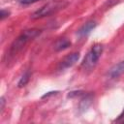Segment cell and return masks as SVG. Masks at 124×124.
Wrapping results in <instances>:
<instances>
[{
    "instance_id": "obj_11",
    "label": "cell",
    "mask_w": 124,
    "mask_h": 124,
    "mask_svg": "<svg viewBox=\"0 0 124 124\" xmlns=\"http://www.w3.org/2000/svg\"><path fill=\"white\" fill-rule=\"evenodd\" d=\"M0 102H1V108H4V103H5L4 98H3V97L1 98V101H0Z\"/></svg>"
},
{
    "instance_id": "obj_2",
    "label": "cell",
    "mask_w": 124,
    "mask_h": 124,
    "mask_svg": "<svg viewBox=\"0 0 124 124\" xmlns=\"http://www.w3.org/2000/svg\"><path fill=\"white\" fill-rule=\"evenodd\" d=\"M103 52V46L102 45H94L90 50L87 52V54L85 55L83 61H82V68H84V70H90L91 68H93L96 63L98 62L101 54Z\"/></svg>"
},
{
    "instance_id": "obj_6",
    "label": "cell",
    "mask_w": 124,
    "mask_h": 124,
    "mask_svg": "<svg viewBox=\"0 0 124 124\" xmlns=\"http://www.w3.org/2000/svg\"><path fill=\"white\" fill-rule=\"evenodd\" d=\"M96 26V22L95 21H88L86 22L85 24L82 25V27L78 30V35L80 37H83V36H86L88 35Z\"/></svg>"
},
{
    "instance_id": "obj_4",
    "label": "cell",
    "mask_w": 124,
    "mask_h": 124,
    "mask_svg": "<svg viewBox=\"0 0 124 124\" xmlns=\"http://www.w3.org/2000/svg\"><path fill=\"white\" fill-rule=\"evenodd\" d=\"M79 58V53L78 52H74L71 53L69 55H67L66 57H64V59L60 62L59 64V70H65L69 67H72Z\"/></svg>"
},
{
    "instance_id": "obj_1",
    "label": "cell",
    "mask_w": 124,
    "mask_h": 124,
    "mask_svg": "<svg viewBox=\"0 0 124 124\" xmlns=\"http://www.w3.org/2000/svg\"><path fill=\"white\" fill-rule=\"evenodd\" d=\"M38 34H40V30L38 29H29V30H25L23 31L12 44L11 46V54H16V52H18L20 49H22L24 47V46L31 41L32 39H34Z\"/></svg>"
},
{
    "instance_id": "obj_3",
    "label": "cell",
    "mask_w": 124,
    "mask_h": 124,
    "mask_svg": "<svg viewBox=\"0 0 124 124\" xmlns=\"http://www.w3.org/2000/svg\"><path fill=\"white\" fill-rule=\"evenodd\" d=\"M63 7H64V3H62V2H49L46 5H44L39 10H37L35 13H33L31 17L36 19V18H41L44 16H50Z\"/></svg>"
},
{
    "instance_id": "obj_10",
    "label": "cell",
    "mask_w": 124,
    "mask_h": 124,
    "mask_svg": "<svg viewBox=\"0 0 124 124\" xmlns=\"http://www.w3.org/2000/svg\"><path fill=\"white\" fill-rule=\"evenodd\" d=\"M9 12L8 11H5V10H2L1 11V19H4L6 16H9Z\"/></svg>"
},
{
    "instance_id": "obj_9",
    "label": "cell",
    "mask_w": 124,
    "mask_h": 124,
    "mask_svg": "<svg viewBox=\"0 0 124 124\" xmlns=\"http://www.w3.org/2000/svg\"><path fill=\"white\" fill-rule=\"evenodd\" d=\"M18 1H19V3H21V4H23V5H27V4L35 3V2H37V1H39V0H18Z\"/></svg>"
},
{
    "instance_id": "obj_5",
    "label": "cell",
    "mask_w": 124,
    "mask_h": 124,
    "mask_svg": "<svg viewBox=\"0 0 124 124\" xmlns=\"http://www.w3.org/2000/svg\"><path fill=\"white\" fill-rule=\"evenodd\" d=\"M123 73H124V61H120L119 63L115 64L113 67L110 68V70L108 71V77L110 78H118Z\"/></svg>"
},
{
    "instance_id": "obj_7",
    "label": "cell",
    "mask_w": 124,
    "mask_h": 124,
    "mask_svg": "<svg viewBox=\"0 0 124 124\" xmlns=\"http://www.w3.org/2000/svg\"><path fill=\"white\" fill-rule=\"evenodd\" d=\"M70 46H71V42H69L67 39H60L55 43L54 48H55V50L59 51V50H63V49L69 47Z\"/></svg>"
},
{
    "instance_id": "obj_8",
    "label": "cell",
    "mask_w": 124,
    "mask_h": 124,
    "mask_svg": "<svg viewBox=\"0 0 124 124\" xmlns=\"http://www.w3.org/2000/svg\"><path fill=\"white\" fill-rule=\"evenodd\" d=\"M29 77H30V75H29L28 72H26L25 74H23V76L21 77V78H20L19 81H18V87L24 86V85L27 83V81L29 80Z\"/></svg>"
}]
</instances>
